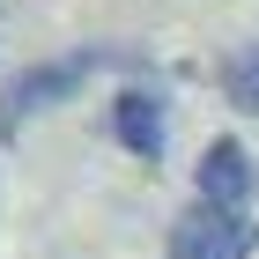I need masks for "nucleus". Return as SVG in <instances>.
<instances>
[{"instance_id": "obj_3", "label": "nucleus", "mask_w": 259, "mask_h": 259, "mask_svg": "<svg viewBox=\"0 0 259 259\" xmlns=\"http://www.w3.org/2000/svg\"><path fill=\"white\" fill-rule=\"evenodd\" d=\"M252 193H259V170L244 156V141L215 134L200 148V163H193V200H207V207H252Z\"/></svg>"}, {"instance_id": "obj_4", "label": "nucleus", "mask_w": 259, "mask_h": 259, "mask_svg": "<svg viewBox=\"0 0 259 259\" xmlns=\"http://www.w3.org/2000/svg\"><path fill=\"white\" fill-rule=\"evenodd\" d=\"M111 134H119V148H134L141 163H163V148H170V97H163L156 81L119 89V104H111Z\"/></svg>"}, {"instance_id": "obj_5", "label": "nucleus", "mask_w": 259, "mask_h": 259, "mask_svg": "<svg viewBox=\"0 0 259 259\" xmlns=\"http://www.w3.org/2000/svg\"><path fill=\"white\" fill-rule=\"evenodd\" d=\"M222 97L237 104V111H259V45H244L237 60L222 67Z\"/></svg>"}, {"instance_id": "obj_2", "label": "nucleus", "mask_w": 259, "mask_h": 259, "mask_svg": "<svg viewBox=\"0 0 259 259\" xmlns=\"http://www.w3.org/2000/svg\"><path fill=\"white\" fill-rule=\"evenodd\" d=\"M170 259H252L259 252V222L244 207H207L193 200L178 222H170V237H163Z\"/></svg>"}, {"instance_id": "obj_1", "label": "nucleus", "mask_w": 259, "mask_h": 259, "mask_svg": "<svg viewBox=\"0 0 259 259\" xmlns=\"http://www.w3.org/2000/svg\"><path fill=\"white\" fill-rule=\"evenodd\" d=\"M111 67H148L134 52V45H89V52H67V60H37V67H22V74L0 81V141H15L30 119H45L52 104H67L89 74H111Z\"/></svg>"}]
</instances>
